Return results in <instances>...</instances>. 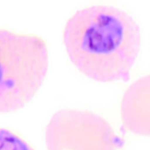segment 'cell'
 <instances>
[{
    "instance_id": "cell-1",
    "label": "cell",
    "mask_w": 150,
    "mask_h": 150,
    "mask_svg": "<svg viewBox=\"0 0 150 150\" xmlns=\"http://www.w3.org/2000/svg\"><path fill=\"white\" fill-rule=\"evenodd\" d=\"M63 38L74 66L100 82L128 81L141 47L135 19L124 10L105 4L77 10L66 22Z\"/></svg>"
},
{
    "instance_id": "cell-2",
    "label": "cell",
    "mask_w": 150,
    "mask_h": 150,
    "mask_svg": "<svg viewBox=\"0 0 150 150\" xmlns=\"http://www.w3.org/2000/svg\"><path fill=\"white\" fill-rule=\"evenodd\" d=\"M49 51L42 36L0 27V114L18 111L42 86Z\"/></svg>"
},
{
    "instance_id": "cell-3",
    "label": "cell",
    "mask_w": 150,
    "mask_h": 150,
    "mask_svg": "<svg viewBox=\"0 0 150 150\" xmlns=\"http://www.w3.org/2000/svg\"><path fill=\"white\" fill-rule=\"evenodd\" d=\"M48 150H116L117 137L110 124L92 112L62 109L47 124Z\"/></svg>"
},
{
    "instance_id": "cell-4",
    "label": "cell",
    "mask_w": 150,
    "mask_h": 150,
    "mask_svg": "<svg viewBox=\"0 0 150 150\" xmlns=\"http://www.w3.org/2000/svg\"><path fill=\"white\" fill-rule=\"evenodd\" d=\"M121 116L128 131L150 136V74L135 80L127 88L122 100Z\"/></svg>"
},
{
    "instance_id": "cell-5",
    "label": "cell",
    "mask_w": 150,
    "mask_h": 150,
    "mask_svg": "<svg viewBox=\"0 0 150 150\" xmlns=\"http://www.w3.org/2000/svg\"><path fill=\"white\" fill-rule=\"evenodd\" d=\"M0 150H35L25 139L8 129L0 128Z\"/></svg>"
}]
</instances>
